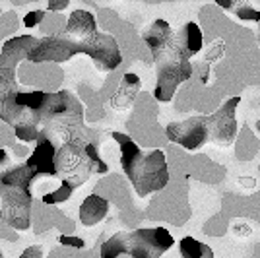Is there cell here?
Returning <instances> with one entry per match:
<instances>
[{
	"label": "cell",
	"instance_id": "cell-1",
	"mask_svg": "<svg viewBox=\"0 0 260 258\" xmlns=\"http://www.w3.org/2000/svg\"><path fill=\"white\" fill-rule=\"evenodd\" d=\"M239 97H231L223 107L206 117H192L183 122H171L167 126V138L175 144H181L186 150H198L206 142H216L219 146H231L237 136V118L235 111L239 107Z\"/></svg>",
	"mask_w": 260,
	"mask_h": 258
},
{
	"label": "cell",
	"instance_id": "cell-2",
	"mask_svg": "<svg viewBox=\"0 0 260 258\" xmlns=\"http://www.w3.org/2000/svg\"><path fill=\"white\" fill-rule=\"evenodd\" d=\"M78 53H86L93 60L95 68L103 72L115 70L122 62L120 49L115 37L105 35V33H99L98 39L91 43L72 41L64 33L45 37L41 41H37V47L27 54V60L29 62H66Z\"/></svg>",
	"mask_w": 260,
	"mask_h": 258
},
{
	"label": "cell",
	"instance_id": "cell-3",
	"mask_svg": "<svg viewBox=\"0 0 260 258\" xmlns=\"http://www.w3.org/2000/svg\"><path fill=\"white\" fill-rule=\"evenodd\" d=\"M113 140L119 142L122 171L126 173L138 196L144 198L155 190H161L169 183V169L161 150L144 153L134 140H130V136L120 132H113Z\"/></svg>",
	"mask_w": 260,
	"mask_h": 258
},
{
	"label": "cell",
	"instance_id": "cell-4",
	"mask_svg": "<svg viewBox=\"0 0 260 258\" xmlns=\"http://www.w3.org/2000/svg\"><path fill=\"white\" fill-rule=\"evenodd\" d=\"M39 175L25 163L0 173V217L14 229L29 227L31 212V181Z\"/></svg>",
	"mask_w": 260,
	"mask_h": 258
},
{
	"label": "cell",
	"instance_id": "cell-5",
	"mask_svg": "<svg viewBox=\"0 0 260 258\" xmlns=\"http://www.w3.org/2000/svg\"><path fill=\"white\" fill-rule=\"evenodd\" d=\"M175 245L167 229H136L132 233H115L101 247V258H119L130 254L132 258H161Z\"/></svg>",
	"mask_w": 260,
	"mask_h": 258
},
{
	"label": "cell",
	"instance_id": "cell-6",
	"mask_svg": "<svg viewBox=\"0 0 260 258\" xmlns=\"http://www.w3.org/2000/svg\"><path fill=\"white\" fill-rule=\"evenodd\" d=\"M56 175L62 177V181H68L74 186L86 183L91 173L105 175L109 171L107 165L99 157L93 144H87L78 136H66L64 144L56 151Z\"/></svg>",
	"mask_w": 260,
	"mask_h": 258
},
{
	"label": "cell",
	"instance_id": "cell-7",
	"mask_svg": "<svg viewBox=\"0 0 260 258\" xmlns=\"http://www.w3.org/2000/svg\"><path fill=\"white\" fill-rule=\"evenodd\" d=\"M37 47V39L31 35L14 37L2 45L0 53V117L4 111L6 99L18 89L16 86V66L22 62V58H27V54Z\"/></svg>",
	"mask_w": 260,
	"mask_h": 258
},
{
	"label": "cell",
	"instance_id": "cell-8",
	"mask_svg": "<svg viewBox=\"0 0 260 258\" xmlns=\"http://www.w3.org/2000/svg\"><path fill=\"white\" fill-rule=\"evenodd\" d=\"M41 122L51 126L54 124L58 130L78 128L84 122V109L70 91L47 93L41 109Z\"/></svg>",
	"mask_w": 260,
	"mask_h": 258
},
{
	"label": "cell",
	"instance_id": "cell-9",
	"mask_svg": "<svg viewBox=\"0 0 260 258\" xmlns=\"http://www.w3.org/2000/svg\"><path fill=\"white\" fill-rule=\"evenodd\" d=\"M202 49V31L194 22H188L181 31L173 33L167 53L157 62V66L171 64V62H188L194 54Z\"/></svg>",
	"mask_w": 260,
	"mask_h": 258
},
{
	"label": "cell",
	"instance_id": "cell-10",
	"mask_svg": "<svg viewBox=\"0 0 260 258\" xmlns=\"http://www.w3.org/2000/svg\"><path fill=\"white\" fill-rule=\"evenodd\" d=\"M192 76L190 62H171L163 64L157 70V84H155V99L157 101H171L177 87Z\"/></svg>",
	"mask_w": 260,
	"mask_h": 258
},
{
	"label": "cell",
	"instance_id": "cell-11",
	"mask_svg": "<svg viewBox=\"0 0 260 258\" xmlns=\"http://www.w3.org/2000/svg\"><path fill=\"white\" fill-rule=\"evenodd\" d=\"M64 35L70 37L72 41H80V43H91L98 39V23L93 14L87 10H74L68 18L66 23Z\"/></svg>",
	"mask_w": 260,
	"mask_h": 258
},
{
	"label": "cell",
	"instance_id": "cell-12",
	"mask_svg": "<svg viewBox=\"0 0 260 258\" xmlns=\"http://www.w3.org/2000/svg\"><path fill=\"white\" fill-rule=\"evenodd\" d=\"M56 150H54L53 142L45 136L43 140H39L37 148L33 150V153L29 155V159L25 162V165L33 169L39 177L41 175H49V177H56Z\"/></svg>",
	"mask_w": 260,
	"mask_h": 258
},
{
	"label": "cell",
	"instance_id": "cell-13",
	"mask_svg": "<svg viewBox=\"0 0 260 258\" xmlns=\"http://www.w3.org/2000/svg\"><path fill=\"white\" fill-rule=\"evenodd\" d=\"M142 37H144V41L150 47L153 60L159 62L163 58V54L167 53L169 41H171V37H173V29L169 27V23L165 22V20H155V22L144 31Z\"/></svg>",
	"mask_w": 260,
	"mask_h": 258
},
{
	"label": "cell",
	"instance_id": "cell-14",
	"mask_svg": "<svg viewBox=\"0 0 260 258\" xmlns=\"http://www.w3.org/2000/svg\"><path fill=\"white\" fill-rule=\"evenodd\" d=\"M109 212V202L99 196V194H89L86 200L80 206V221L82 225L91 227L98 225L99 221L105 219V215Z\"/></svg>",
	"mask_w": 260,
	"mask_h": 258
},
{
	"label": "cell",
	"instance_id": "cell-15",
	"mask_svg": "<svg viewBox=\"0 0 260 258\" xmlns=\"http://www.w3.org/2000/svg\"><path fill=\"white\" fill-rule=\"evenodd\" d=\"M140 89V80L136 74H126L122 84H120L119 91L115 93V97L111 99V105L117 109V111H124L130 103L134 101V97Z\"/></svg>",
	"mask_w": 260,
	"mask_h": 258
},
{
	"label": "cell",
	"instance_id": "cell-16",
	"mask_svg": "<svg viewBox=\"0 0 260 258\" xmlns=\"http://www.w3.org/2000/svg\"><path fill=\"white\" fill-rule=\"evenodd\" d=\"M179 248H181V256L183 258H214V252L212 248L196 241L192 237H184L179 243Z\"/></svg>",
	"mask_w": 260,
	"mask_h": 258
},
{
	"label": "cell",
	"instance_id": "cell-17",
	"mask_svg": "<svg viewBox=\"0 0 260 258\" xmlns=\"http://www.w3.org/2000/svg\"><path fill=\"white\" fill-rule=\"evenodd\" d=\"M76 190V186L72 183H68V181H60V186L54 190V192H49L43 196V202L45 204H62V202H66L70 196H72V192Z\"/></svg>",
	"mask_w": 260,
	"mask_h": 258
},
{
	"label": "cell",
	"instance_id": "cell-18",
	"mask_svg": "<svg viewBox=\"0 0 260 258\" xmlns=\"http://www.w3.org/2000/svg\"><path fill=\"white\" fill-rule=\"evenodd\" d=\"M239 20H250V22H258L260 23V4H252V2H243L239 4L237 8Z\"/></svg>",
	"mask_w": 260,
	"mask_h": 258
},
{
	"label": "cell",
	"instance_id": "cell-19",
	"mask_svg": "<svg viewBox=\"0 0 260 258\" xmlns=\"http://www.w3.org/2000/svg\"><path fill=\"white\" fill-rule=\"evenodd\" d=\"M16 136L23 142H37V140H43L45 136L39 132L37 126H29V124H23V126H16L14 128Z\"/></svg>",
	"mask_w": 260,
	"mask_h": 258
},
{
	"label": "cell",
	"instance_id": "cell-20",
	"mask_svg": "<svg viewBox=\"0 0 260 258\" xmlns=\"http://www.w3.org/2000/svg\"><path fill=\"white\" fill-rule=\"evenodd\" d=\"M43 16H45V12L43 10H33V12H29L25 18H23V25L25 27H35L37 23L43 20Z\"/></svg>",
	"mask_w": 260,
	"mask_h": 258
},
{
	"label": "cell",
	"instance_id": "cell-21",
	"mask_svg": "<svg viewBox=\"0 0 260 258\" xmlns=\"http://www.w3.org/2000/svg\"><path fill=\"white\" fill-rule=\"evenodd\" d=\"M58 243H60V245H68V247H74V248H84V239H78V237L60 235L58 237Z\"/></svg>",
	"mask_w": 260,
	"mask_h": 258
},
{
	"label": "cell",
	"instance_id": "cell-22",
	"mask_svg": "<svg viewBox=\"0 0 260 258\" xmlns=\"http://www.w3.org/2000/svg\"><path fill=\"white\" fill-rule=\"evenodd\" d=\"M20 258H43V250H41L39 245H37V247H27L22 252Z\"/></svg>",
	"mask_w": 260,
	"mask_h": 258
},
{
	"label": "cell",
	"instance_id": "cell-23",
	"mask_svg": "<svg viewBox=\"0 0 260 258\" xmlns=\"http://www.w3.org/2000/svg\"><path fill=\"white\" fill-rule=\"evenodd\" d=\"M68 6V0H64V2H49V10H62V8H66Z\"/></svg>",
	"mask_w": 260,
	"mask_h": 258
},
{
	"label": "cell",
	"instance_id": "cell-24",
	"mask_svg": "<svg viewBox=\"0 0 260 258\" xmlns=\"http://www.w3.org/2000/svg\"><path fill=\"white\" fill-rule=\"evenodd\" d=\"M10 163V157H8V153L0 148V169L4 167V165H8Z\"/></svg>",
	"mask_w": 260,
	"mask_h": 258
},
{
	"label": "cell",
	"instance_id": "cell-25",
	"mask_svg": "<svg viewBox=\"0 0 260 258\" xmlns=\"http://www.w3.org/2000/svg\"><path fill=\"white\" fill-rule=\"evenodd\" d=\"M256 128H258V130H260V120H258V122H256Z\"/></svg>",
	"mask_w": 260,
	"mask_h": 258
},
{
	"label": "cell",
	"instance_id": "cell-26",
	"mask_svg": "<svg viewBox=\"0 0 260 258\" xmlns=\"http://www.w3.org/2000/svg\"><path fill=\"white\" fill-rule=\"evenodd\" d=\"M258 43H260V33H258Z\"/></svg>",
	"mask_w": 260,
	"mask_h": 258
},
{
	"label": "cell",
	"instance_id": "cell-27",
	"mask_svg": "<svg viewBox=\"0 0 260 258\" xmlns=\"http://www.w3.org/2000/svg\"><path fill=\"white\" fill-rule=\"evenodd\" d=\"M0 258H4V256H2V252H0Z\"/></svg>",
	"mask_w": 260,
	"mask_h": 258
}]
</instances>
